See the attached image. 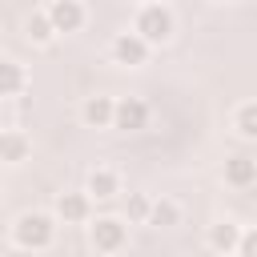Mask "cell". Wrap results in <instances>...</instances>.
<instances>
[{
    "label": "cell",
    "mask_w": 257,
    "mask_h": 257,
    "mask_svg": "<svg viewBox=\"0 0 257 257\" xmlns=\"http://www.w3.org/2000/svg\"><path fill=\"white\" fill-rule=\"evenodd\" d=\"M112 124H116V128H124V133H137V128H145V124H149V104H145V100H137V96H124V100H116Z\"/></svg>",
    "instance_id": "obj_4"
},
{
    "label": "cell",
    "mask_w": 257,
    "mask_h": 257,
    "mask_svg": "<svg viewBox=\"0 0 257 257\" xmlns=\"http://www.w3.org/2000/svg\"><path fill=\"white\" fill-rule=\"evenodd\" d=\"M237 133L249 137V141H257V104H241L237 108Z\"/></svg>",
    "instance_id": "obj_17"
},
{
    "label": "cell",
    "mask_w": 257,
    "mask_h": 257,
    "mask_svg": "<svg viewBox=\"0 0 257 257\" xmlns=\"http://www.w3.org/2000/svg\"><path fill=\"white\" fill-rule=\"evenodd\" d=\"M137 36L145 44H165L173 36V12L165 4H145L137 16Z\"/></svg>",
    "instance_id": "obj_2"
},
{
    "label": "cell",
    "mask_w": 257,
    "mask_h": 257,
    "mask_svg": "<svg viewBox=\"0 0 257 257\" xmlns=\"http://www.w3.org/2000/svg\"><path fill=\"white\" fill-rule=\"evenodd\" d=\"M88 193L100 197V201L116 197V173H108V169H92V173H88Z\"/></svg>",
    "instance_id": "obj_12"
},
{
    "label": "cell",
    "mask_w": 257,
    "mask_h": 257,
    "mask_svg": "<svg viewBox=\"0 0 257 257\" xmlns=\"http://www.w3.org/2000/svg\"><path fill=\"white\" fill-rule=\"evenodd\" d=\"M209 245H213L217 253H233V249L241 245V229H237V221H217V225L209 229Z\"/></svg>",
    "instance_id": "obj_8"
},
{
    "label": "cell",
    "mask_w": 257,
    "mask_h": 257,
    "mask_svg": "<svg viewBox=\"0 0 257 257\" xmlns=\"http://www.w3.org/2000/svg\"><path fill=\"white\" fill-rule=\"evenodd\" d=\"M24 32H28V40H36V44H48V40L56 36V28H52L48 12H32V16H28V24H24Z\"/></svg>",
    "instance_id": "obj_14"
},
{
    "label": "cell",
    "mask_w": 257,
    "mask_h": 257,
    "mask_svg": "<svg viewBox=\"0 0 257 257\" xmlns=\"http://www.w3.org/2000/svg\"><path fill=\"white\" fill-rule=\"evenodd\" d=\"M28 157V137L24 133H0V161H24Z\"/></svg>",
    "instance_id": "obj_13"
},
{
    "label": "cell",
    "mask_w": 257,
    "mask_h": 257,
    "mask_svg": "<svg viewBox=\"0 0 257 257\" xmlns=\"http://www.w3.org/2000/svg\"><path fill=\"white\" fill-rule=\"evenodd\" d=\"M112 112H116V104H112L108 96H88V100H84V124H92V128L112 124Z\"/></svg>",
    "instance_id": "obj_9"
},
{
    "label": "cell",
    "mask_w": 257,
    "mask_h": 257,
    "mask_svg": "<svg viewBox=\"0 0 257 257\" xmlns=\"http://www.w3.org/2000/svg\"><path fill=\"white\" fill-rule=\"evenodd\" d=\"M112 56H116L120 64H145V56H149V44H145L137 32H120V36L112 40Z\"/></svg>",
    "instance_id": "obj_6"
},
{
    "label": "cell",
    "mask_w": 257,
    "mask_h": 257,
    "mask_svg": "<svg viewBox=\"0 0 257 257\" xmlns=\"http://www.w3.org/2000/svg\"><path fill=\"white\" fill-rule=\"evenodd\" d=\"M52 233H56V225H52V217H44V213H24V217H16V225H12V241H16L20 249H48V245H52Z\"/></svg>",
    "instance_id": "obj_1"
},
{
    "label": "cell",
    "mask_w": 257,
    "mask_h": 257,
    "mask_svg": "<svg viewBox=\"0 0 257 257\" xmlns=\"http://www.w3.org/2000/svg\"><path fill=\"white\" fill-rule=\"evenodd\" d=\"M48 20H52L56 32H76L84 24V8H80V0H52L48 4Z\"/></svg>",
    "instance_id": "obj_5"
},
{
    "label": "cell",
    "mask_w": 257,
    "mask_h": 257,
    "mask_svg": "<svg viewBox=\"0 0 257 257\" xmlns=\"http://www.w3.org/2000/svg\"><path fill=\"white\" fill-rule=\"evenodd\" d=\"M225 181L229 185H253L257 181V161H249V157H233V161H225Z\"/></svg>",
    "instance_id": "obj_10"
},
{
    "label": "cell",
    "mask_w": 257,
    "mask_h": 257,
    "mask_svg": "<svg viewBox=\"0 0 257 257\" xmlns=\"http://www.w3.org/2000/svg\"><path fill=\"white\" fill-rule=\"evenodd\" d=\"M149 213H153V201H149L145 193H128L124 217H128V221H149Z\"/></svg>",
    "instance_id": "obj_16"
},
{
    "label": "cell",
    "mask_w": 257,
    "mask_h": 257,
    "mask_svg": "<svg viewBox=\"0 0 257 257\" xmlns=\"http://www.w3.org/2000/svg\"><path fill=\"white\" fill-rule=\"evenodd\" d=\"M177 221H181V209H177V201H153L149 225H161V229H169V225H177Z\"/></svg>",
    "instance_id": "obj_15"
},
{
    "label": "cell",
    "mask_w": 257,
    "mask_h": 257,
    "mask_svg": "<svg viewBox=\"0 0 257 257\" xmlns=\"http://www.w3.org/2000/svg\"><path fill=\"white\" fill-rule=\"evenodd\" d=\"M56 217H60L64 225L84 221V217H88V197H84V193H60V197H56Z\"/></svg>",
    "instance_id": "obj_7"
},
{
    "label": "cell",
    "mask_w": 257,
    "mask_h": 257,
    "mask_svg": "<svg viewBox=\"0 0 257 257\" xmlns=\"http://www.w3.org/2000/svg\"><path fill=\"white\" fill-rule=\"evenodd\" d=\"M217 4H233V0H217Z\"/></svg>",
    "instance_id": "obj_19"
},
{
    "label": "cell",
    "mask_w": 257,
    "mask_h": 257,
    "mask_svg": "<svg viewBox=\"0 0 257 257\" xmlns=\"http://www.w3.org/2000/svg\"><path fill=\"white\" fill-rule=\"evenodd\" d=\"M92 249H100V253H116L120 245H124V221L120 217H96V225H92Z\"/></svg>",
    "instance_id": "obj_3"
},
{
    "label": "cell",
    "mask_w": 257,
    "mask_h": 257,
    "mask_svg": "<svg viewBox=\"0 0 257 257\" xmlns=\"http://www.w3.org/2000/svg\"><path fill=\"white\" fill-rule=\"evenodd\" d=\"M237 257H257V229L241 233V245H237Z\"/></svg>",
    "instance_id": "obj_18"
},
{
    "label": "cell",
    "mask_w": 257,
    "mask_h": 257,
    "mask_svg": "<svg viewBox=\"0 0 257 257\" xmlns=\"http://www.w3.org/2000/svg\"><path fill=\"white\" fill-rule=\"evenodd\" d=\"M24 88V68L16 60H0V96H16Z\"/></svg>",
    "instance_id": "obj_11"
}]
</instances>
